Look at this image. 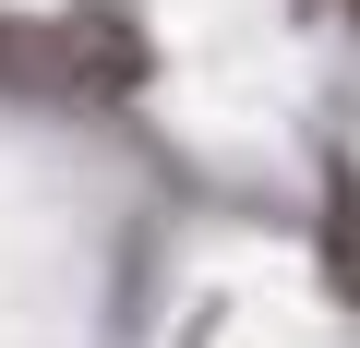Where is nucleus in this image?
<instances>
[{"instance_id": "nucleus-1", "label": "nucleus", "mask_w": 360, "mask_h": 348, "mask_svg": "<svg viewBox=\"0 0 360 348\" xmlns=\"http://www.w3.org/2000/svg\"><path fill=\"white\" fill-rule=\"evenodd\" d=\"M324 240H336V276L360 288V205H336V228H324Z\"/></svg>"}]
</instances>
